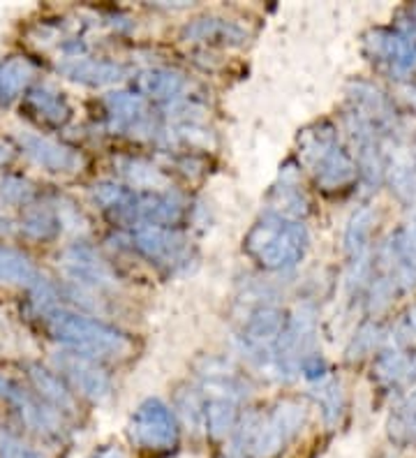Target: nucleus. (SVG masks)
<instances>
[{"instance_id":"2","label":"nucleus","mask_w":416,"mask_h":458,"mask_svg":"<svg viewBox=\"0 0 416 458\" xmlns=\"http://www.w3.org/2000/svg\"><path fill=\"white\" fill-rule=\"evenodd\" d=\"M310 248V234L303 220H289L267 213L243 236V250L255 264L267 271H289Z\"/></svg>"},{"instance_id":"19","label":"nucleus","mask_w":416,"mask_h":458,"mask_svg":"<svg viewBox=\"0 0 416 458\" xmlns=\"http://www.w3.org/2000/svg\"><path fill=\"white\" fill-rule=\"evenodd\" d=\"M28 380H30L33 392L38 394L47 405H51L55 412H74V408H77V398H74V392L70 389V385L63 380L61 373L47 369L42 363H28Z\"/></svg>"},{"instance_id":"17","label":"nucleus","mask_w":416,"mask_h":458,"mask_svg":"<svg viewBox=\"0 0 416 458\" xmlns=\"http://www.w3.org/2000/svg\"><path fill=\"white\" fill-rule=\"evenodd\" d=\"M61 74L74 84L89 86V89H102V86H111L121 81L125 77V65L109 58H70V61L61 63Z\"/></svg>"},{"instance_id":"1","label":"nucleus","mask_w":416,"mask_h":458,"mask_svg":"<svg viewBox=\"0 0 416 458\" xmlns=\"http://www.w3.org/2000/svg\"><path fill=\"white\" fill-rule=\"evenodd\" d=\"M45 325L51 338L61 343L67 352L81 354L95 361L123 359L132 352V341L128 334L72 308H54L45 315Z\"/></svg>"},{"instance_id":"34","label":"nucleus","mask_w":416,"mask_h":458,"mask_svg":"<svg viewBox=\"0 0 416 458\" xmlns=\"http://www.w3.org/2000/svg\"><path fill=\"white\" fill-rule=\"evenodd\" d=\"M21 442L7 430H0V458H21Z\"/></svg>"},{"instance_id":"10","label":"nucleus","mask_w":416,"mask_h":458,"mask_svg":"<svg viewBox=\"0 0 416 458\" xmlns=\"http://www.w3.org/2000/svg\"><path fill=\"white\" fill-rule=\"evenodd\" d=\"M0 401L12 405L21 414V420L42 436H61L63 414L55 412L38 394L28 392L26 386H21L7 375H0Z\"/></svg>"},{"instance_id":"8","label":"nucleus","mask_w":416,"mask_h":458,"mask_svg":"<svg viewBox=\"0 0 416 458\" xmlns=\"http://www.w3.org/2000/svg\"><path fill=\"white\" fill-rule=\"evenodd\" d=\"M132 248L160 268H181L190 262V241L178 229L149 227L139 225L132 229Z\"/></svg>"},{"instance_id":"23","label":"nucleus","mask_w":416,"mask_h":458,"mask_svg":"<svg viewBox=\"0 0 416 458\" xmlns=\"http://www.w3.org/2000/svg\"><path fill=\"white\" fill-rule=\"evenodd\" d=\"M42 278L45 276L39 274V268L28 255H23L17 248L0 246V283L3 285L26 287L30 292Z\"/></svg>"},{"instance_id":"28","label":"nucleus","mask_w":416,"mask_h":458,"mask_svg":"<svg viewBox=\"0 0 416 458\" xmlns=\"http://www.w3.org/2000/svg\"><path fill=\"white\" fill-rule=\"evenodd\" d=\"M370 229H372V211L370 208H361L352 216L347 232H344V248L350 252L352 264L370 259Z\"/></svg>"},{"instance_id":"18","label":"nucleus","mask_w":416,"mask_h":458,"mask_svg":"<svg viewBox=\"0 0 416 458\" xmlns=\"http://www.w3.org/2000/svg\"><path fill=\"white\" fill-rule=\"evenodd\" d=\"M185 86H188V81H185L183 74L169 70V67H149L132 79L134 93H139L146 100H157L165 102V105L181 100Z\"/></svg>"},{"instance_id":"25","label":"nucleus","mask_w":416,"mask_h":458,"mask_svg":"<svg viewBox=\"0 0 416 458\" xmlns=\"http://www.w3.org/2000/svg\"><path fill=\"white\" fill-rule=\"evenodd\" d=\"M19 232L30 241H54L55 236H61L63 225L55 208L49 204H30L23 208Z\"/></svg>"},{"instance_id":"12","label":"nucleus","mask_w":416,"mask_h":458,"mask_svg":"<svg viewBox=\"0 0 416 458\" xmlns=\"http://www.w3.org/2000/svg\"><path fill=\"white\" fill-rule=\"evenodd\" d=\"M61 267L70 280H74L77 285L86 287V290H114L116 287V274L111 271L109 264L98 255L86 243H74V246L65 248L61 259Z\"/></svg>"},{"instance_id":"3","label":"nucleus","mask_w":416,"mask_h":458,"mask_svg":"<svg viewBox=\"0 0 416 458\" xmlns=\"http://www.w3.org/2000/svg\"><path fill=\"white\" fill-rule=\"evenodd\" d=\"M299 156L301 163L310 169L317 185L324 192H338L350 188L359 174L356 160L344 151L335 128L328 123H317L301 132Z\"/></svg>"},{"instance_id":"13","label":"nucleus","mask_w":416,"mask_h":458,"mask_svg":"<svg viewBox=\"0 0 416 458\" xmlns=\"http://www.w3.org/2000/svg\"><path fill=\"white\" fill-rule=\"evenodd\" d=\"M19 148L33 160L38 167L49 174H74L81 169V153L74 151L72 146L55 141L45 134L26 132L19 137Z\"/></svg>"},{"instance_id":"21","label":"nucleus","mask_w":416,"mask_h":458,"mask_svg":"<svg viewBox=\"0 0 416 458\" xmlns=\"http://www.w3.org/2000/svg\"><path fill=\"white\" fill-rule=\"evenodd\" d=\"M38 67L26 56L0 58V109L10 106L17 98L26 96L33 84Z\"/></svg>"},{"instance_id":"40","label":"nucleus","mask_w":416,"mask_h":458,"mask_svg":"<svg viewBox=\"0 0 416 458\" xmlns=\"http://www.w3.org/2000/svg\"><path fill=\"white\" fill-rule=\"evenodd\" d=\"M21 458H45V456H42V454H39V452H35V449H26V447H23Z\"/></svg>"},{"instance_id":"4","label":"nucleus","mask_w":416,"mask_h":458,"mask_svg":"<svg viewBox=\"0 0 416 458\" xmlns=\"http://www.w3.org/2000/svg\"><path fill=\"white\" fill-rule=\"evenodd\" d=\"M308 410L296 401L277 403L267 414H257L248 456L273 458L303 430Z\"/></svg>"},{"instance_id":"26","label":"nucleus","mask_w":416,"mask_h":458,"mask_svg":"<svg viewBox=\"0 0 416 458\" xmlns=\"http://www.w3.org/2000/svg\"><path fill=\"white\" fill-rule=\"evenodd\" d=\"M121 176L125 179L128 188H139L144 192H157V191H169L166 188V176L156 167V165L139 160V157H128L121 160Z\"/></svg>"},{"instance_id":"33","label":"nucleus","mask_w":416,"mask_h":458,"mask_svg":"<svg viewBox=\"0 0 416 458\" xmlns=\"http://www.w3.org/2000/svg\"><path fill=\"white\" fill-rule=\"evenodd\" d=\"M395 278H391V276H386V278H378L375 283H372L370 287V310H384V308L391 303V299H394V290H395Z\"/></svg>"},{"instance_id":"20","label":"nucleus","mask_w":416,"mask_h":458,"mask_svg":"<svg viewBox=\"0 0 416 458\" xmlns=\"http://www.w3.org/2000/svg\"><path fill=\"white\" fill-rule=\"evenodd\" d=\"M185 42H204V45L220 47H241L248 39V33L239 23L222 17H201L194 19L183 29Z\"/></svg>"},{"instance_id":"30","label":"nucleus","mask_w":416,"mask_h":458,"mask_svg":"<svg viewBox=\"0 0 416 458\" xmlns=\"http://www.w3.org/2000/svg\"><path fill=\"white\" fill-rule=\"evenodd\" d=\"M312 398H315V403L319 405V410H322L324 421H327L328 426L338 424L344 410V396L338 382L335 380L317 382V389L312 392Z\"/></svg>"},{"instance_id":"27","label":"nucleus","mask_w":416,"mask_h":458,"mask_svg":"<svg viewBox=\"0 0 416 458\" xmlns=\"http://www.w3.org/2000/svg\"><path fill=\"white\" fill-rule=\"evenodd\" d=\"M375 373L386 385H410L416 380V352H384L378 359Z\"/></svg>"},{"instance_id":"36","label":"nucleus","mask_w":416,"mask_h":458,"mask_svg":"<svg viewBox=\"0 0 416 458\" xmlns=\"http://www.w3.org/2000/svg\"><path fill=\"white\" fill-rule=\"evenodd\" d=\"M400 331L405 335H410V338H416V306L410 308L405 313V318L400 322Z\"/></svg>"},{"instance_id":"38","label":"nucleus","mask_w":416,"mask_h":458,"mask_svg":"<svg viewBox=\"0 0 416 458\" xmlns=\"http://www.w3.org/2000/svg\"><path fill=\"white\" fill-rule=\"evenodd\" d=\"M12 229H14V225H12V220L5 218V216H0V236H3V234H10Z\"/></svg>"},{"instance_id":"31","label":"nucleus","mask_w":416,"mask_h":458,"mask_svg":"<svg viewBox=\"0 0 416 458\" xmlns=\"http://www.w3.org/2000/svg\"><path fill=\"white\" fill-rule=\"evenodd\" d=\"M388 436L395 442H416V394L407 396L391 414Z\"/></svg>"},{"instance_id":"22","label":"nucleus","mask_w":416,"mask_h":458,"mask_svg":"<svg viewBox=\"0 0 416 458\" xmlns=\"http://www.w3.org/2000/svg\"><path fill=\"white\" fill-rule=\"evenodd\" d=\"M268 213L289 220H301L308 213V197L303 195L296 174L289 172V167L283 169L280 181L268 192Z\"/></svg>"},{"instance_id":"39","label":"nucleus","mask_w":416,"mask_h":458,"mask_svg":"<svg viewBox=\"0 0 416 458\" xmlns=\"http://www.w3.org/2000/svg\"><path fill=\"white\" fill-rule=\"evenodd\" d=\"M407 102H410L412 109H416V86H412V89L407 90Z\"/></svg>"},{"instance_id":"37","label":"nucleus","mask_w":416,"mask_h":458,"mask_svg":"<svg viewBox=\"0 0 416 458\" xmlns=\"http://www.w3.org/2000/svg\"><path fill=\"white\" fill-rule=\"evenodd\" d=\"M90 458H128L121 447H105L100 452H95Z\"/></svg>"},{"instance_id":"24","label":"nucleus","mask_w":416,"mask_h":458,"mask_svg":"<svg viewBox=\"0 0 416 458\" xmlns=\"http://www.w3.org/2000/svg\"><path fill=\"white\" fill-rule=\"evenodd\" d=\"M236 420H239V401L206 394L204 428L213 440H222V437L232 436L233 430H236Z\"/></svg>"},{"instance_id":"16","label":"nucleus","mask_w":416,"mask_h":458,"mask_svg":"<svg viewBox=\"0 0 416 458\" xmlns=\"http://www.w3.org/2000/svg\"><path fill=\"white\" fill-rule=\"evenodd\" d=\"M90 199L106 218L118 225L137 223L139 192L118 181H100L90 188Z\"/></svg>"},{"instance_id":"29","label":"nucleus","mask_w":416,"mask_h":458,"mask_svg":"<svg viewBox=\"0 0 416 458\" xmlns=\"http://www.w3.org/2000/svg\"><path fill=\"white\" fill-rule=\"evenodd\" d=\"M38 197V188L21 174H3L0 176V204L7 207H30Z\"/></svg>"},{"instance_id":"5","label":"nucleus","mask_w":416,"mask_h":458,"mask_svg":"<svg viewBox=\"0 0 416 458\" xmlns=\"http://www.w3.org/2000/svg\"><path fill=\"white\" fill-rule=\"evenodd\" d=\"M130 440L137 449L150 454L172 452L181 437L176 412L160 398H146L139 403L128 424Z\"/></svg>"},{"instance_id":"32","label":"nucleus","mask_w":416,"mask_h":458,"mask_svg":"<svg viewBox=\"0 0 416 458\" xmlns=\"http://www.w3.org/2000/svg\"><path fill=\"white\" fill-rule=\"evenodd\" d=\"M379 341H382V331H379V327L378 325H363L359 329V334H356L354 341H352L347 354H350L352 359L363 357V354L372 352V350L379 345Z\"/></svg>"},{"instance_id":"35","label":"nucleus","mask_w":416,"mask_h":458,"mask_svg":"<svg viewBox=\"0 0 416 458\" xmlns=\"http://www.w3.org/2000/svg\"><path fill=\"white\" fill-rule=\"evenodd\" d=\"M17 146L12 144V141H7L5 137H0V169L7 167V165L17 157Z\"/></svg>"},{"instance_id":"6","label":"nucleus","mask_w":416,"mask_h":458,"mask_svg":"<svg viewBox=\"0 0 416 458\" xmlns=\"http://www.w3.org/2000/svg\"><path fill=\"white\" fill-rule=\"evenodd\" d=\"M366 54L388 77L410 79L416 74V26L370 30Z\"/></svg>"},{"instance_id":"11","label":"nucleus","mask_w":416,"mask_h":458,"mask_svg":"<svg viewBox=\"0 0 416 458\" xmlns=\"http://www.w3.org/2000/svg\"><path fill=\"white\" fill-rule=\"evenodd\" d=\"M55 366L61 370L63 380L70 385L72 392L79 396L89 398L93 403H105L114 392L111 377L100 369V363L95 359L81 357L74 352H61L55 357Z\"/></svg>"},{"instance_id":"15","label":"nucleus","mask_w":416,"mask_h":458,"mask_svg":"<svg viewBox=\"0 0 416 458\" xmlns=\"http://www.w3.org/2000/svg\"><path fill=\"white\" fill-rule=\"evenodd\" d=\"M188 216V207L178 192L157 191V192H139L137 223L149 227L178 229Z\"/></svg>"},{"instance_id":"14","label":"nucleus","mask_w":416,"mask_h":458,"mask_svg":"<svg viewBox=\"0 0 416 458\" xmlns=\"http://www.w3.org/2000/svg\"><path fill=\"white\" fill-rule=\"evenodd\" d=\"M21 112L33 123L45 128H65L72 118V105L67 102L65 93L51 84H38L28 89L23 96Z\"/></svg>"},{"instance_id":"7","label":"nucleus","mask_w":416,"mask_h":458,"mask_svg":"<svg viewBox=\"0 0 416 458\" xmlns=\"http://www.w3.org/2000/svg\"><path fill=\"white\" fill-rule=\"evenodd\" d=\"M105 112L109 128L116 130L118 134H130L139 140H153L156 134H160L150 102L134 90L109 93L105 98Z\"/></svg>"},{"instance_id":"9","label":"nucleus","mask_w":416,"mask_h":458,"mask_svg":"<svg viewBox=\"0 0 416 458\" xmlns=\"http://www.w3.org/2000/svg\"><path fill=\"white\" fill-rule=\"evenodd\" d=\"M287 318L280 308L259 306L252 310L241 331V350L257 363L276 366V347L283 335Z\"/></svg>"}]
</instances>
